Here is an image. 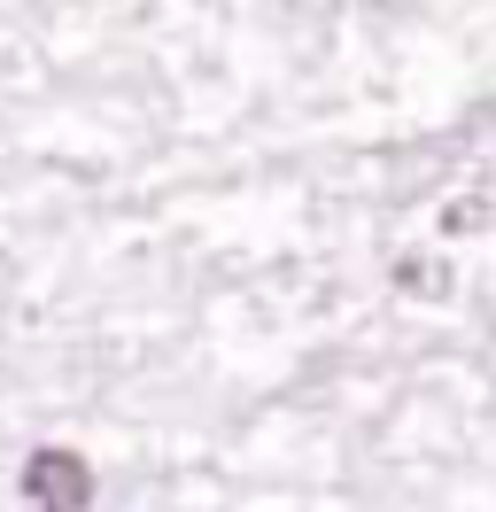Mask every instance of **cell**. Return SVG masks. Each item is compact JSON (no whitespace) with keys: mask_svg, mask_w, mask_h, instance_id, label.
Returning <instances> with one entry per match:
<instances>
[{"mask_svg":"<svg viewBox=\"0 0 496 512\" xmlns=\"http://www.w3.org/2000/svg\"><path fill=\"white\" fill-rule=\"evenodd\" d=\"M24 505L31 512H86L93 505V466L78 450H31L24 458Z\"/></svg>","mask_w":496,"mask_h":512,"instance_id":"obj_1","label":"cell"}]
</instances>
